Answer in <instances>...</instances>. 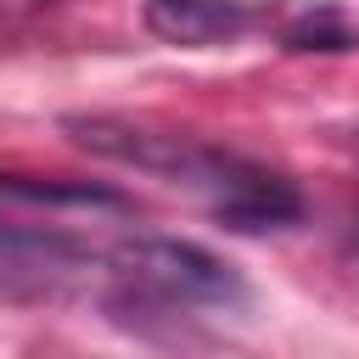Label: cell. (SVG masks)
Instances as JSON below:
<instances>
[{
  "label": "cell",
  "mask_w": 359,
  "mask_h": 359,
  "mask_svg": "<svg viewBox=\"0 0 359 359\" xmlns=\"http://www.w3.org/2000/svg\"><path fill=\"white\" fill-rule=\"evenodd\" d=\"M62 129L90 157L151 174V180L196 196L224 230H280V224L303 219V196L286 174H275L230 146H213L202 135L157 129V123H135V118H112V112H73V118H62Z\"/></svg>",
  "instance_id": "cell-1"
},
{
  "label": "cell",
  "mask_w": 359,
  "mask_h": 359,
  "mask_svg": "<svg viewBox=\"0 0 359 359\" xmlns=\"http://www.w3.org/2000/svg\"><path fill=\"white\" fill-rule=\"evenodd\" d=\"M101 297L135 314H230L247 303V280L196 241L123 236L101 247Z\"/></svg>",
  "instance_id": "cell-2"
},
{
  "label": "cell",
  "mask_w": 359,
  "mask_h": 359,
  "mask_svg": "<svg viewBox=\"0 0 359 359\" xmlns=\"http://www.w3.org/2000/svg\"><path fill=\"white\" fill-rule=\"evenodd\" d=\"M79 292H101V247L50 224L0 208V297L11 303H62Z\"/></svg>",
  "instance_id": "cell-3"
},
{
  "label": "cell",
  "mask_w": 359,
  "mask_h": 359,
  "mask_svg": "<svg viewBox=\"0 0 359 359\" xmlns=\"http://www.w3.org/2000/svg\"><path fill=\"white\" fill-rule=\"evenodd\" d=\"M140 17H146V28H151L157 39L191 45V50L224 45V39L247 34V22H252V11H247L241 0H146Z\"/></svg>",
  "instance_id": "cell-4"
},
{
  "label": "cell",
  "mask_w": 359,
  "mask_h": 359,
  "mask_svg": "<svg viewBox=\"0 0 359 359\" xmlns=\"http://www.w3.org/2000/svg\"><path fill=\"white\" fill-rule=\"evenodd\" d=\"M348 45H353V28L331 6H314L286 28V50H348Z\"/></svg>",
  "instance_id": "cell-5"
}]
</instances>
